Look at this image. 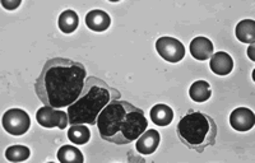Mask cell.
Returning a JSON list of instances; mask_svg holds the SVG:
<instances>
[{"instance_id":"6da1fadb","label":"cell","mask_w":255,"mask_h":163,"mask_svg":"<svg viewBox=\"0 0 255 163\" xmlns=\"http://www.w3.org/2000/svg\"><path fill=\"white\" fill-rule=\"evenodd\" d=\"M87 70L79 61L54 58L45 63L35 83V92L45 106L63 108L81 96Z\"/></svg>"},{"instance_id":"7a4b0ae2","label":"cell","mask_w":255,"mask_h":163,"mask_svg":"<svg viewBox=\"0 0 255 163\" xmlns=\"http://www.w3.org/2000/svg\"><path fill=\"white\" fill-rule=\"evenodd\" d=\"M148 126L144 111L128 101L110 102L97 117L100 137L109 143L124 146L136 140Z\"/></svg>"},{"instance_id":"3957f363","label":"cell","mask_w":255,"mask_h":163,"mask_svg":"<svg viewBox=\"0 0 255 163\" xmlns=\"http://www.w3.org/2000/svg\"><path fill=\"white\" fill-rule=\"evenodd\" d=\"M122 93L97 77H87L81 96L68 106V117L70 125L88 124L96 125L100 112L110 102L119 99Z\"/></svg>"},{"instance_id":"277c9868","label":"cell","mask_w":255,"mask_h":163,"mask_svg":"<svg viewBox=\"0 0 255 163\" xmlns=\"http://www.w3.org/2000/svg\"><path fill=\"white\" fill-rule=\"evenodd\" d=\"M218 129L216 121L203 112H190L177 124V137L184 146L199 153L215 146Z\"/></svg>"},{"instance_id":"5b68a950","label":"cell","mask_w":255,"mask_h":163,"mask_svg":"<svg viewBox=\"0 0 255 163\" xmlns=\"http://www.w3.org/2000/svg\"><path fill=\"white\" fill-rule=\"evenodd\" d=\"M31 126V119L26 111L20 108H10L3 115V128L6 133L14 137L26 134Z\"/></svg>"},{"instance_id":"8992f818","label":"cell","mask_w":255,"mask_h":163,"mask_svg":"<svg viewBox=\"0 0 255 163\" xmlns=\"http://www.w3.org/2000/svg\"><path fill=\"white\" fill-rule=\"evenodd\" d=\"M156 50L158 55L168 63H179L185 56V47L183 42L174 37H159L156 41Z\"/></svg>"},{"instance_id":"52a82bcc","label":"cell","mask_w":255,"mask_h":163,"mask_svg":"<svg viewBox=\"0 0 255 163\" xmlns=\"http://www.w3.org/2000/svg\"><path fill=\"white\" fill-rule=\"evenodd\" d=\"M36 119L42 128L46 129L59 128L63 130L69 124V117H68L67 112L58 110V108L50 107V106H44V107L38 108V111L36 112Z\"/></svg>"},{"instance_id":"ba28073f","label":"cell","mask_w":255,"mask_h":163,"mask_svg":"<svg viewBox=\"0 0 255 163\" xmlns=\"http://www.w3.org/2000/svg\"><path fill=\"white\" fill-rule=\"evenodd\" d=\"M255 115L250 108L239 107L230 115V125L232 129L240 133H245L254 128Z\"/></svg>"},{"instance_id":"9c48e42d","label":"cell","mask_w":255,"mask_h":163,"mask_svg":"<svg viewBox=\"0 0 255 163\" xmlns=\"http://www.w3.org/2000/svg\"><path fill=\"white\" fill-rule=\"evenodd\" d=\"M161 142V135L154 129H148L144 131L135 143V149L138 153L144 156H149L156 152Z\"/></svg>"},{"instance_id":"30bf717a","label":"cell","mask_w":255,"mask_h":163,"mask_svg":"<svg viewBox=\"0 0 255 163\" xmlns=\"http://www.w3.org/2000/svg\"><path fill=\"white\" fill-rule=\"evenodd\" d=\"M86 24L93 32H105L110 27L111 18L101 9H93L86 15Z\"/></svg>"},{"instance_id":"8fae6325","label":"cell","mask_w":255,"mask_h":163,"mask_svg":"<svg viewBox=\"0 0 255 163\" xmlns=\"http://www.w3.org/2000/svg\"><path fill=\"white\" fill-rule=\"evenodd\" d=\"M190 54L195 60L206 61L213 55V44L209 38L199 36L190 42Z\"/></svg>"},{"instance_id":"7c38bea8","label":"cell","mask_w":255,"mask_h":163,"mask_svg":"<svg viewBox=\"0 0 255 163\" xmlns=\"http://www.w3.org/2000/svg\"><path fill=\"white\" fill-rule=\"evenodd\" d=\"M209 67L216 76H229L234 69V60L227 53L218 51L211 56Z\"/></svg>"},{"instance_id":"4fadbf2b","label":"cell","mask_w":255,"mask_h":163,"mask_svg":"<svg viewBox=\"0 0 255 163\" xmlns=\"http://www.w3.org/2000/svg\"><path fill=\"white\" fill-rule=\"evenodd\" d=\"M172 119H174V111L167 105L158 103L151 108V120L156 125L167 126L171 124Z\"/></svg>"},{"instance_id":"5bb4252c","label":"cell","mask_w":255,"mask_h":163,"mask_svg":"<svg viewBox=\"0 0 255 163\" xmlns=\"http://www.w3.org/2000/svg\"><path fill=\"white\" fill-rule=\"evenodd\" d=\"M189 96L194 102L202 103L211 98L212 90L211 85L206 81H197L189 88Z\"/></svg>"},{"instance_id":"9a60e30c","label":"cell","mask_w":255,"mask_h":163,"mask_svg":"<svg viewBox=\"0 0 255 163\" xmlns=\"http://www.w3.org/2000/svg\"><path fill=\"white\" fill-rule=\"evenodd\" d=\"M236 37L244 44H254L255 22L253 19H244L239 22L235 29Z\"/></svg>"},{"instance_id":"2e32d148","label":"cell","mask_w":255,"mask_h":163,"mask_svg":"<svg viewBox=\"0 0 255 163\" xmlns=\"http://www.w3.org/2000/svg\"><path fill=\"white\" fill-rule=\"evenodd\" d=\"M79 26V17L74 10L67 9L59 15V28L63 33H73Z\"/></svg>"},{"instance_id":"e0dca14e","label":"cell","mask_w":255,"mask_h":163,"mask_svg":"<svg viewBox=\"0 0 255 163\" xmlns=\"http://www.w3.org/2000/svg\"><path fill=\"white\" fill-rule=\"evenodd\" d=\"M68 138H69L70 142L77 144V146H83V144L90 142L91 131L84 124H77V125H72L69 128Z\"/></svg>"},{"instance_id":"ac0fdd59","label":"cell","mask_w":255,"mask_h":163,"mask_svg":"<svg viewBox=\"0 0 255 163\" xmlns=\"http://www.w3.org/2000/svg\"><path fill=\"white\" fill-rule=\"evenodd\" d=\"M58 161L61 163H83L84 157L77 147L63 146L58 151Z\"/></svg>"},{"instance_id":"d6986e66","label":"cell","mask_w":255,"mask_h":163,"mask_svg":"<svg viewBox=\"0 0 255 163\" xmlns=\"http://www.w3.org/2000/svg\"><path fill=\"white\" fill-rule=\"evenodd\" d=\"M31 156V151L26 146H12L5 151V158L9 162H23Z\"/></svg>"},{"instance_id":"ffe728a7","label":"cell","mask_w":255,"mask_h":163,"mask_svg":"<svg viewBox=\"0 0 255 163\" xmlns=\"http://www.w3.org/2000/svg\"><path fill=\"white\" fill-rule=\"evenodd\" d=\"M20 0H14V1H9V0H3L1 1V5L4 6V8L6 9V10H14L15 8H18V6L20 5Z\"/></svg>"}]
</instances>
